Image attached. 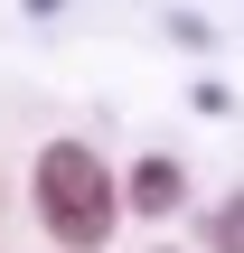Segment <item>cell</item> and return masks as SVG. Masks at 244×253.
<instances>
[{"label": "cell", "instance_id": "3957f363", "mask_svg": "<svg viewBox=\"0 0 244 253\" xmlns=\"http://www.w3.org/2000/svg\"><path fill=\"white\" fill-rule=\"evenodd\" d=\"M197 244L207 253H244V188H226V197L197 216Z\"/></svg>", "mask_w": 244, "mask_h": 253}, {"label": "cell", "instance_id": "6da1fadb", "mask_svg": "<svg viewBox=\"0 0 244 253\" xmlns=\"http://www.w3.org/2000/svg\"><path fill=\"white\" fill-rule=\"evenodd\" d=\"M28 207H38V235L56 253H103L122 235V216H132V197H122V169L94 150V141H47L38 150V169H28Z\"/></svg>", "mask_w": 244, "mask_h": 253}, {"label": "cell", "instance_id": "7a4b0ae2", "mask_svg": "<svg viewBox=\"0 0 244 253\" xmlns=\"http://www.w3.org/2000/svg\"><path fill=\"white\" fill-rule=\"evenodd\" d=\"M122 197H132V216H141V225L188 216V160H179V150H141V160L122 169Z\"/></svg>", "mask_w": 244, "mask_h": 253}, {"label": "cell", "instance_id": "277c9868", "mask_svg": "<svg viewBox=\"0 0 244 253\" xmlns=\"http://www.w3.org/2000/svg\"><path fill=\"white\" fill-rule=\"evenodd\" d=\"M160 253H169V244H160Z\"/></svg>", "mask_w": 244, "mask_h": 253}]
</instances>
